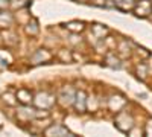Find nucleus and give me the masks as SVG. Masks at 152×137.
I'll return each mask as SVG.
<instances>
[{
    "label": "nucleus",
    "mask_w": 152,
    "mask_h": 137,
    "mask_svg": "<svg viewBox=\"0 0 152 137\" xmlns=\"http://www.w3.org/2000/svg\"><path fill=\"white\" fill-rule=\"evenodd\" d=\"M105 66L113 67V69H119L120 67V59L114 55V53H108L105 56Z\"/></svg>",
    "instance_id": "nucleus-14"
},
{
    "label": "nucleus",
    "mask_w": 152,
    "mask_h": 137,
    "mask_svg": "<svg viewBox=\"0 0 152 137\" xmlns=\"http://www.w3.org/2000/svg\"><path fill=\"white\" fill-rule=\"evenodd\" d=\"M108 0H90V3L94 5V6H99V8H107L108 6Z\"/></svg>",
    "instance_id": "nucleus-18"
},
{
    "label": "nucleus",
    "mask_w": 152,
    "mask_h": 137,
    "mask_svg": "<svg viewBox=\"0 0 152 137\" xmlns=\"http://www.w3.org/2000/svg\"><path fill=\"white\" fill-rule=\"evenodd\" d=\"M64 28L67 31H70L72 34H81V32L85 31V23L84 21H79V20H72L67 24H64Z\"/></svg>",
    "instance_id": "nucleus-12"
},
{
    "label": "nucleus",
    "mask_w": 152,
    "mask_h": 137,
    "mask_svg": "<svg viewBox=\"0 0 152 137\" xmlns=\"http://www.w3.org/2000/svg\"><path fill=\"white\" fill-rule=\"evenodd\" d=\"M91 34L96 37L97 40H105L107 35L110 34V29L105 26V24L96 23V24H93V26H91Z\"/></svg>",
    "instance_id": "nucleus-10"
},
{
    "label": "nucleus",
    "mask_w": 152,
    "mask_h": 137,
    "mask_svg": "<svg viewBox=\"0 0 152 137\" xmlns=\"http://www.w3.org/2000/svg\"><path fill=\"white\" fill-rule=\"evenodd\" d=\"M149 17H151V20H152V12H151V15H149Z\"/></svg>",
    "instance_id": "nucleus-20"
},
{
    "label": "nucleus",
    "mask_w": 152,
    "mask_h": 137,
    "mask_svg": "<svg viewBox=\"0 0 152 137\" xmlns=\"http://www.w3.org/2000/svg\"><path fill=\"white\" fill-rule=\"evenodd\" d=\"M134 15L138 18H148L152 12V2L151 0H138L134 6Z\"/></svg>",
    "instance_id": "nucleus-2"
},
{
    "label": "nucleus",
    "mask_w": 152,
    "mask_h": 137,
    "mask_svg": "<svg viewBox=\"0 0 152 137\" xmlns=\"http://www.w3.org/2000/svg\"><path fill=\"white\" fill-rule=\"evenodd\" d=\"M73 105H75V108H76V111H78V113H84V111L87 110V95H85L84 90L76 92Z\"/></svg>",
    "instance_id": "nucleus-6"
},
{
    "label": "nucleus",
    "mask_w": 152,
    "mask_h": 137,
    "mask_svg": "<svg viewBox=\"0 0 152 137\" xmlns=\"http://www.w3.org/2000/svg\"><path fill=\"white\" fill-rule=\"evenodd\" d=\"M151 134H152V119L148 120L146 128H145V136H151Z\"/></svg>",
    "instance_id": "nucleus-19"
},
{
    "label": "nucleus",
    "mask_w": 152,
    "mask_h": 137,
    "mask_svg": "<svg viewBox=\"0 0 152 137\" xmlns=\"http://www.w3.org/2000/svg\"><path fill=\"white\" fill-rule=\"evenodd\" d=\"M17 102L23 104V105H29L34 102V96H32V92L28 90V89H20L17 92Z\"/></svg>",
    "instance_id": "nucleus-9"
},
{
    "label": "nucleus",
    "mask_w": 152,
    "mask_h": 137,
    "mask_svg": "<svg viewBox=\"0 0 152 137\" xmlns=\"http://www.w3.org/2000/svg\"><path fill=\"white\" fill-rule=\"evenodd\" d=\"M114 125L116 128L122 133H126L128 134L135 125H134V117L131 113H128V110H120L117 111L116 114V119H114Z\"/></svg>",
    "instance_id": "nucleus-1"
},
{
    "label": "nucleus",
    "mask_w": 152,
    "mask_h": 137,
    "mask_svg": "<svg viewBox=\"0 0 152 137\" xmlns=\"http://www.w3.org/2000/svg\"><path fill=\"white\" fill-rule=\"evenodd\" d=\"M75 95H76V92L72 89L70 85H67V87H64V89L61 90V93L58 96V101L64 107H70L75 102Z\"/></svg>",
    "instance_id": "nucleus-4"
},
{
    "label": "nucleus",
    "mask_w": 152,
    "mask_h": 137,
    "mask_svg": "<svg viewBox=\"0 0 152 137\" xmlns=\"http://www.w3.org/2000/svg\"><path fill=\"white\" fill-rule=\"evenodd\" d=\"M137 0H114V8H117L122 12H129L134 9Z\"/></svg>",
    "instance_id": "nucleus-11"
},
{
    "label": "nucleus",
    "mask_w": 152,
    "mask_h": 137,
    "mask_svg": "<svg viewBox=\"0 0 152 137\" xmlns=\"http://www.w3.org/2000/svg\"><path fill=\"white\" fill-rule=\"evenodd\" d=\"M126 105V99L123 96H111L110 101H108V107L111 111H120L123 107Z\"/></svg>",
    "instance_id": "nucleus-8"
},
{
    "label": "nucleus",
    "mask_w": 152,
    "mask_h": 137,
    "mask_svg": "<svg viewBox=\"0 0 152 137\" xmlns=\"http://www.w3.org/2000/svg\"><path fill=\"white\" fill-rule=\"evenodd\" d=\"M12 23H14V17H12V14L5 12V11L0 12V28H9Z\"/></svg>",
    "instance_id": "nucleus-13"
},
{
    "label": "nucleus",
    "mask_w": 152,
    "mask_h": 137,
    "mask_svg": "<svg viewBox=\"0 0 152 137\" xmlns=\"http://www.w3.org/2000/svg\"><path fill=\"white\" fill-rule=\"evenodd\" d=\"M46 136H73V133L64 127V125H61V123H55V125L52 127H49L46 131H44Z\"/></svg>",
    "instance_id": "nucleus-5"
},
{
    "label": "nucleus",
    "mask_w": 152,
    "mask_h": 137,
    "mask_svg": "<svg viewBox=\"0 0 152 137\" xmlns=\"http://www.w3.org/2000/svg\"><path fill=\"white\" fill-rule=\"evenodd\" d=\"M58 58L61 61H64V63H72V61H73V55L70 52H67L66 49H61L59 53H58Z\"/></svg>",
    "instance_id": "nucleus-17"
},
{
    "label": "nucleus",
    "mask_w": 152,
    "mask_h": 137,
    "mask_svg": "<svg viewBox=\"0 0 152 137\" xmlns=\"http://www.w3.org/2000/svg\"><path fill=\"white\" fill-rule=\"evenodd\" d=\"M50 59H52V53H50L47 49H38L32 56V63L34 64H41V63H47Z\"/></svg>",
    "instance_id": "nucleus-7"
},
{
    "label": "nucleus",
    "mask_w": 152,
    "mask_h": 137,
    "mask_svg": "<svg viewBox=\"0 0 152 137\" xmlns=\"http://www.w3.org/2000/svg\"><path fill=\"white\" fill-rule=\"evenodd\" d=\"M137 76L140 78L142 81H145L146 79V75H148V64H145V63H142L140 66H137Z\"/></svg>",
    "instance_id": "nucleus-16"
},
{
    "label": "nucleus",
    "mask_w": 152,
    "mask_h": 137,
    "mask_svg": "<svg viewBox=\"0 0 152 137\" xmlns=\"http://www.w3.org/2000/svg\"><path fill=\"white\" fill-rule=\"evenodd\" d=\"M38 31H40V28H38V21L35 18H31L29 23L26 24V34L31 35V37H35L38 34Z\"/></svg>",
    "instance_id": "nucleus-15"
},
{
    "label": "nucleus",
    "mask_w": 152,
    "mask_h": 137,
    "mask_svg": "<svg viewBox=\"0 0 152 137\" xmlns=\"http://www.w3.org/2000/svg\"><path fill=\"white\" fill-rule=\"evenodd\" d=\"M55 96L53 95H50L47 92H40L35 97H34V104L38 107V108H50L53 104H55Z\"/></svg>",
    "instance_id": "nucleus-3"
}]
</instances>
